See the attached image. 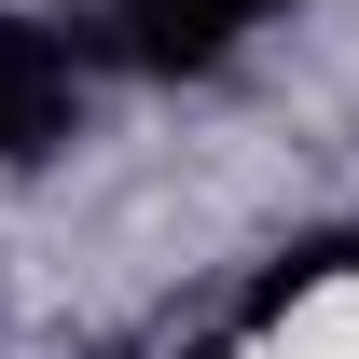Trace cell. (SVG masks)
Segmentation results:
<instances>
[{
  "label": "cell",
  "mask_w": 359,
  "mask_h": 359,
  "mask_svg": "<svg viewBox=\"0 0 359 359\" xmlns=\"http://www.w3.org/2000/svg\"><path fill=\"white\" fill-rule=\"evenodd\" d=\"M249 14H263V0H111V55H138V69H208Z\"/></svg>",
  "instance_id": "obj_2"
},
{
  "label": "cell",
  "mask_w": 359,
  "mask_h": 359,
  "mask_svg": "<svg viewBox=\"0 0 359 359\" xmlns=\"http://www.w3.org/2000/svg\"><path fill=\"white\" fill-rule=\"evenodd\" d=\"M55 138H69V42L0 14V166H42Z\"/></svg>",
  "instance_id": "obj_1"
}]
</instances>
